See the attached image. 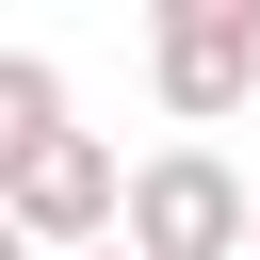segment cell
Here are the masks:
<instances>
[{
    "mask_svg": "<svg viewBox=\"0 0 260 260\" xmlns=\"http://www.w3.org/2000/svg\"><path fill=\"white\" fill-rule=\"evenodd\" d=\"M114 260H244V162L228 146H146L114 179Z\"/></svg>",
    "mask_w": 260,
    "mask_h": 260,
    "instance_id": "obj_1",
    "label": "cell"
},
{
    "mask_svg": "<svg viewBox=\"0 0 260 260\" xmlns=\"http://www.w3.org/2000/svg\"><path fill=\"white\" fill-rule=\"evenodd\" d=\"M49 130H65V65H49V49H0V179H16Z\"/></svg>",
    "mask_w": 260,
    "mask_h": 260,
    "instance_id": "obj_4",
    "label": "cell"
},
{
    "mask_svg": "<svg viewBox=\"0 0 260 260\" xmlns=\"http://www.w3.org/2000/svg\"><path fill=\"white\" fill-rule=\"evenodd\" d=\"M114 179H130V162H114L98 130H49V146L0 179V228H16L32 260H81V244H114Z\"/></svg>",
    "mask_w": 260,
    "mask_h": 260,
    "instance_id": "obj_3",
    "label": "cell"
},
{
    "mask_svg": "<svg viewBox=\"0 0 260 260\" xmlns=\"http://www.w3.org/2000/svg\"><path fill=\"white\" fill-rule=\"evenodd\" d=\"M146 81H162L179 146L228 130V114L260 98V0H162V16H146Z\"/></svg>",
    "mask_w": 260,
    "mask_h": 260,
    "instance_id": "obj_2",
    "label": "cell"
},
{
    "mask_svg": "<svg viewBox=\"0 0 260 260\" xmlns=\"http://www.w3.org/2000/svg\"><path fill=\"white\" fill-rule=\"evenodd\" d=\"M0 260H32V244H16V228H0Z\"/></svg>",
    "mask_w": 260,
    "mask_h": 260,
    "instance_id": "obj_6",
    "label": "cell"
},
{
    "mask_svg": "<svg viewBox=\"0 0 260 260\" xmlns=\"http://www.w3.org/2000/svg\"><path fill=\"white\" fill-rule=\"evenodd\" d=\"M244 260H260V179H244Z\"/></svg>",
    "mask_w": 260,
    "mask_h": 260,
    "instance_id": "obj_5",
    "label": "cell"
},
{
    "mask_svg": "<svg viewBox=\"0 0 260 260\" xmlns=\"http://www.w3.org/2000/svg\"><path fill=\"white\" fill-rule=\"evenodd\" d=\"M81 260H114V244H81Z\"/></svg>",
    "mask_w": 260,
    "mask_h": 260,
    "instance_id": "obj_7",
    "label": "cell"
}]
</instances>
